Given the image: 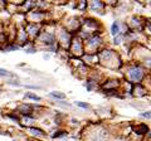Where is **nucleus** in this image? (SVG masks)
Returning <instances> with one entry per match:
<instances>
[{
  "label": "nucleus",
  "mask_w": 151,
  "mask_h": 141,
  "mask_svg": "<svg viewBox=\"0 0 151 141\" xmlns=\"http://www.w3.org/2000/svg\"><path fill=\"white\" fill-rule=\"evenodd\" d=\"M29 130L32 131V132H33L34 135H40V136H44V131L39 130V129H35V127H30Z\"/></svg>",
  "instance_id": "1"
},
{
  "label": "nucleus",
  "mask_w": 151,
  "mask_h": 141,
  "mask_svg": "<svg viewBox=\"0 0 151 141\" xmlns=\"http://www.w3.org/2000/svg\"><path fill=\"white\" fill-rule=\"evenodd\" d=\"M118 30H120V25H118L117 21H115V23L112 24V34L116 35V34L118 33Z\"/></svg>",
  "instance_id": "2"
},
{
  "label": "nucleus",
  "mask_w": 151,
  "mask_h": 141,
  "mask_svg": "<svg viewBox=\"0 0 151 141\" xmlns=\"http://www.w3.org/2000/svg\"><path fill=\"white\" fill-rule=\"evenodd\" d=\"M50 96L54 97V98H59V100H64L65 98V95H63V93H57V92H52Z\"/></svg>",
  "instance_id": "3"
},
{
  "label": "nucleus",
  "mask_w": 151,
  "mask_h": 141,
  "mask_svg": "<svg viewBox=\"0 0 151 141\" xmlns=\"http://www.w3.org/2000/svg\"><path fill=\"white\" fill-rule=\"evenodd\" d=\"M25 97L26 98H32L34 101H40V97L37 96V95H33V93H25Z\"/></svg>",
  "instance_id": "4"
},
{
  "label": "nucleus",
  "mask_w": 151,
  "mask_h": 141,
  "mask_svg": "<svg viewBox=\"0 0 151 141\" xmlns=\"http://www.w3.org/2000/svg\"><path fill=\"white\" fill-rule=\"evenodd\" d=\"M0 76H1V77H5V76H11V74L9 73L6 69H3V68H0Z\"/></svg>",
  "instance_id": "5"
},
{
  "label": "nucleus",
  "mask_w": 151,
  "mask_h": 141,
  "mask_svg": "<svg viewBox=\"0 0 151 141\" xmlns=\"http://www.w3.org/2000/svg\"><path fill=\"white\" fill-rule=\"evenodd\" d=\"M131 77L134 78V79H140V78H141V72H140V70H139L137 73H134V72H132V73H131Z\"/></svg>",
  "instance_id": "6"
},
{
  "label": "nucleus",
  "mask_w": 151,
  "mask_h": 141,
  "mask_svg": "<svg viewBox=\"0 0 151 141\" xmlns=\"http://www.w3.org/2000/svg\"><path fill=\"white\" fill-rule=\"evenodd\" d=\"M77 105L79 107H83V108H88V105L87 103H83V102H77Z\"/></svg>",
  "instance_id": "7"
},
{
  "label": "nucleus",
  "mask_w": 151,
  "mask_h": 141,
  "mask_svg": "<svg viewBox=\"0 0 151 141\" xmlns=\"http://www.w3.org/2000/svg\"><path fill=\"white\" fill-rule=\"evenodd\" d=\"M141 116H142V117H151V113L150 112H147V113H141Z\"/></svg>",
  "instance_id": "8"
},
{
  "label": "nucleus",
  "mask_w": 151,
  "mask_h": 141,
  "mask_svg": "<svg viewBox=\"0 0 151 141\" xmlns=\"http://www.w3.org/2000/svg\"><path fill=\"white\" fill-rule=\"evenodd\" d=\"M97 141H101V140H97Z\"/></svg>",
  "instance_id": "9"
}]
</instances>
